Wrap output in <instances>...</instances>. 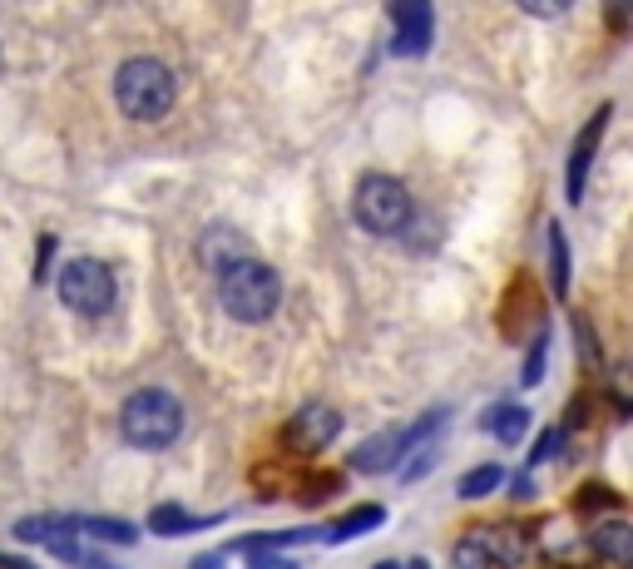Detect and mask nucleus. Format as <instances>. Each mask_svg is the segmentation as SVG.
Returning a JSON list of instances; mask_svg holds the SVG:
<instances>
[{"instance_id":"nucleus-19","label":"nucleus","mask_w":633,"mask_h":569,"mask_svg":"<svg viewBox=\"0 0 633 569\" xmlns=\"http://www.w3.org/2000/svg\"><path fill=\"white\" fill-rule=\"evenodd\" d=\"M604 15H609L613 31L633 35V0H604Z\"/></svg>"},{"instance_id":"nucleus-23","label":"nucleus","mask_w":633,"mask_h":569,"mask_svg":"<svg viewBox=\"0 0 633 569\" xmlns=\"http://www.w3.org/2000/svg\"><path fill=\"white\" fill-rule=\"evenodd\" d=\"M223 565H228V559L218 555V549H208V555H198L194 565H188V569H223Z\"/></svg>"},{"instance_id":"nucleus-12","label":"nucleus","mask_w":633,"mask_h":569,"mask_svg":"<svg viewBox=\"0 0 633 569\" xmlns=\"http://www.w3.org/2000/svg\"><path fill=\"white\" fill-rule=\"evenodd\" d=\"M80 535H89L95 545H139V525L130 520H109V516H75Z\"/></svg>"},{"instance_id":"nucleus-1","label":"nucleus","mask_w":633,"mask_h":569,"mask_svg":"<svg viewBox=\"0 0 633 569\" xmlns=\"http://www.w3.org/2000/svg\"><path fill=\"white\" fill-rule=\"evenodd\" d=\"M218 302H223V312L233 317V323H243V327L268 323L272 312H278V302H282L278 268L263 263L258 253L243 258V263H233L228 273H218Z\"/></svg>"},{"instance_id":"nucleus-9","label":"nucleus","mask_w":633,"mask_h":569,"mask_svg":"<svg viewBox=\"0 0 633 569\" xmlns=\"http://www.w3.org/2000/svg\"><path fill=\"white\" fill-rule=\"evenodd\" d=\"M609 119H613V105H599L584 119V130L574 134V149H569V164H564V198L569 204L584 198V183H589L594 154H599V140H604V130H609Z\"/></svg>"},{"instance_id":"nucleus-24","label":"nucleus","mask_w":633,"mask_h":569,"mask_svg":"<svg viewBox=\"0 0 633 569\" xmlns=\"http://www.w3.org/2000/svg\"><path fill=\"white\" fill-rule=\"evenodd\" d=\"M0 569H40V565H31V559H21V555H0Z\"/></svg>"},{"instance_id":"nucleus-25","label":"nucleus","mask_w":633,"mask_h":569,"mask_svg":"<svg viewBox=\"0 0 633 569\" xmlns=\"http://www.w3.org/2000/svg\"><path fill=\"white\" fill-rule=\"evenodd\" d=\"M411 569H430V565H426V559H416V565H411Z\"/></svg>"},{"instance_id":"nucleus-2","label":"nucleus","mask_w":633,"mask_h":569,"mask_svg":"<svg viewBox=\"0 0 633 569\" xmlns=\"http://www.w3.org/2000/svg\"><path fill=\"white\" fill-rule=\"evenodd\" d=\"M173 95H179L173 70L163 65V60H154V55H134V60H124L114 75V105L130 119H139V124H154V119L169 114Z\"/></svg>"},{"instance_id":"nucleus-3","label":"nucleus","mask_w":633,"mask_h":569,"mask_svg":"<svg viewBox=\"0 0 633 569\" xmlns=\"http://www.w3.org/2000/svg\"><path fill=\"white\" fill-rule=\"evenodd\" d=\"M119 431H124V440L139 446V451H163V446H173L179 431H183L179 397L163 391V387L134 391V397L124 401V411H119Z\"/></svg>"},{"instance_id":"nucleus-17","label":"nucleus","mask_w":633,"mask_h":569,"mask_svg":"<svg viewBox=\"0 0 633 569\" xmlns=\"http://www.w3.org/2000/svg\"><path fill=\"white\" fill-rule=\"evenodd\" d=\"M504 485V471L500 465H475V471H465L461 475V500H480V495H495Z\"/></svg>"},{"instance_id":"nucleus-4","label":"nucleus","mask_w":633,"mask_h":569,"mask_svg":"<svg viewBox=\"0 0 633 569\" xmlns=\"http://www.w3.org/2000/svg\"><path fill=\"white\" fill-rule=\"evenodd\" d=\"M352 214L366 233L401 238L411 228V218H416V204H411V194H406V183L401 179H391V173H366V179L356 183V194H352Z\"/></svg>"},{"instance_id":"nucleus-8","label":"nucleus","mask_w":633,"mask_h":569,"mask_svg":"<svg viewBox=\"0 0 633 569\" xmlns=\"http://www.w3.org/2000/svg\"><path fill=\"white\" fill-rule=\"evenodd\" d=\"M337 431H342L337 407H327V401H307V407L288 421L282 446H288V451H297V456H317V451H327V446L337 440Z\"/></svg>"},{"instance_id":"nucleus-10","label":"nucleus","mask_w":633,"mask_h":569,"mask_svg":"<svg viewBox=\"0 0 633 569\" xmlns=\"http://www.w3.org/2000/svg\"><path fill=\"white\" fill-rule=\"evenodd\" d=\"M243 258H253V243H247L233 223H214L204 238H198V263H204L214 278L228 273L233 263H243Z\"/></svg>"},{"instance_id":"nucleus-18","label":"nucleus","mask_w":633,"mask_h":569,"mask_svg":"<svg viewBox=\"0 0 633 569\" xmlns=\"http://www.w3.org/2000/svg\"><path fill=\"white\" fill-rule=\"evenodd\" d=\"M569 5H574V0H520V11L535 15V21H559Z\"/></svg>"},{"instance_id":"nucleus-15","label":"nucleus","mask_w":633,"mask_h":569,"mask_svg":"<svg viewBox=\"0 0 633 569\" xmlns=\"http://www.w3.org/2000/svg\"><path fill=\"white\" fill-rule=\"evenodd\" d=\"M204 525H214V520L188 516L183 505H154V510H149V530H154V535H188V530H204Z\"/></svg>"},{"instance_id":"nucleus-7","label":"nucleus","mask_w":633,"mask_h":569,"mask_svg":"<svg viewBox=\"0 0 633 569\" xmlns=\"http://www.w3.org/2000/svg\"><path fill=\"white\" fill-rule=\"evenodd\" d=\"M391 15V55L401 60H416L430 50L436 40V5L430 0H387Z\"/></svg>"},{"instance_id":"nucleus-14","label":"nucleus","mask_w":633,"mask_h":569,"mask_svg":"<svg viewBox=\"0 0 633 569\" xmlns=\"http://www.w3.org/2000/svg\"><path fill=\"white\" fill-rule=\"evenodd\" d=\"M480 426L490 431L495 440L515 446V440H525V431H529V411H525V407H490V411H485Z\"/></svg>"},{"instance_id":"nucleus-20","label":"nucleus","mask_w":633,"mask_h":569,"mask_svg":"<svg viewBox=\"0 0 633 569\" xmlns=\"http://www.w3.org/2000/svg\"><path fill=\"white\" fill-rule=\"evenodd\" d=\"M539 376H545V332H539L535 352H529V356H525V387H535Z\"/></svg>"},{"instance_id":"nucleus-13","label":"nucleus","mask_w":633,"mask_h":569,"mask_svg":"<svg viewBox=\"0 0 633 569\" xmlns=\"http://www.w3.org/2000/svg\"><path fill=\"white\" fill-rule=\"evenodd\" d=\"M589 540H594V555L613 559V565H633V530L623 520H604Z\"/></svg>"},{"instance_id":"nucleus-22","label":"nucleus","mask_w":633,"mask_h":569,"mask_svg":"<svg viewBox=\"0 0 633 569\" xmlns=\"http://www.w3.org/2000/svg\"><path fill=\"white\" fill-rule=\"evenodd\" d=\"M247 569H297V559H278V555H247Z\"/></svg>"},{"instance_id":"nucleus-26","label":"nucleus","mask_w":633,"mask_h":569,"mask_svg":"<svg viewBox=\"0 0 633 569\" xmlns=\"http://www.w3.org/2000/svg\"><path fill=\"white\" fill-rule=\"evenodd\" d=\"M376 569H397V565H376Z\"/></svg>"},{"instance_id":"nucleus-16","label":"nucleus","mask_w":633,"mask_h":569,"mask_svg":"<svg viewBox=\"0 0 633 569\" xmlns=\"http://www.w3.org/2000/svg\"><path fill=\"white\" fill-rule=\"evenodd\" d=\"M549 282H555V298L569 292V243L559 223H549Z\"/></svg>"},{"instance_id":"nucleus-21","label":"nucleus","mask_w":633,"mask_h":569,"mask_svg":"<svg viewBox=\"0 0 633 569\" xmlns=\"http://www.w3.org/2000/svg\"><path fill=\"white\" fill-rule=\"evenodd\" d=\"M599 505H619V495L604 491V485H589V491L580 495V510H599Z\"/></svg>"},{"instance_id":"nucleus-6","label":"nucleus","mask_w":633,"mask_h":569,"mask_svg":"<svg viewBox=\"0 0 633 569\" xmlns=\"http://www.w3.org/2000/svg\"><path fill=\"white\" fill-rule=\"evenodd\" d=\"M54 292H60V302H65L70 312H80V317H105L109 307H114V273H109V263L99 258H70L65 268H60V278H54Z\"/></svg>"},{"instance_id":"nucleus-5","label":"nucleus","mask_w":633,"mask_h":569,"mask_svg":"<svg viewBox=\"0 0 633 569\" xmlns=\"http://www.w3.org/2000/svg\"><path fill=\"white\" fill-rule=\"evenodd\" d=\"M446 426V411H426L421 421H411V426H391V431H376V436H366L362 446L352 451V471L362 475H381V471H397V461H406L411 451H421L436 431Z\"/></svg>"},{"instance_id":"nucleus-11","label":"nucleus","mask_w":633,"mask_h":569,"mask_svg":"<svg viewBox=\"0 0 633 569\" xmlns=\"http://www.w3.org/2000/svg\"><path fill=\"white\" fill-rule=\"evenodd\" d=\"M376 525H387V510H381V505H356L342 520H332L322 535H327V545H346V540L366 535V530H376Z\"/></svg>"}]
</instances>
